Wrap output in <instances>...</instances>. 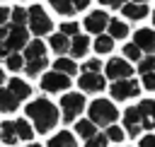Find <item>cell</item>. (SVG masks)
I'll return each mask as SVG.
<instances>
[{"mask_svg":"<svg viewBox=\"0 0 155 147\" xmlns=\"http://www.w3.org/2000/svg\"><path fill=\"white\" fill-rule=\"evenodd\" d=\"M27 116L34 120V133H48L58 123V108L44 96L27 104Z\"/></svg>","mask_w":155,"mask_h":147,"instance_id":"obj_1","label":"cell"},{"mask_svg":"<svg viewBox=\"0 0 155 147\" xmlns=\"http://www.w3.org/2000/svg\"><path fill=\"white\" fill-rule=\"evenodd\" d=\"M31 135H34V128H31L24 118L2 120V123H0V140H2L7 147H12V145L19 142V140H31Z\"/></svg>","mask_w":155,"mask_h":147,"instance_id":"obj_2","label":"cell"},{"mask_svg":"<svg viewBox=\"0 0 155 147\" xmlns=\"http://www.w3.org/2000/svg\"><path fill=\"white\" fill-rule=\"evenodd\" d=\"M24 70H27V75L31 77V75H39L46 65H48V58H46V46H44V41H31V43H27L24 46Z\"/></svg>","mask_w":155,"mask_h":147,"instance_id":"obj_3","label":"cell"},{"mask_svg":"<svg viewBox=\"0 0 155 147\" xmlns=\"http://www.w3.org/2000/svg\"><path fill=\"white\" fill-rule=\"evenodd\" d=\"M90 120L94 123V125H102V128H109V125H114V120L119 118V111H116V106L111 104V101H107V99H94L92 104H90Z\"/></svg>","mask_w":155,"mask_h":147,"instance_id":"obj_4","label":"cell"},{"mask_svg":"<svg viewBox=\"0 0 155 147\" xmlns=\"http://www.w3.org/2000/svg\"><path fill=\"white\" fill-rule=\"evenodd\" d=\"M61 108H63V120H65V123H73V120L85 111V96L78 94V92H68V94H63V99H61Z\"/></svg>","mask_w":155,"mask_h":147,"instance_id":"obj_5","label":"cell"},{"mask_svg":"<svg viewBox=\"0 0 155 147\" xmlns=\"http://www.w3.org/2000/svg\"><path fill=\"white\" fill-rule=\"evenodd\" d=\"M27 14H29V29H31V34H48L51 31V19H48V14L44 12V7L41 5H34V7H29L27 10Z\"/></svg>","mask_w":155,"mask_h":147,"instance_id":"obj_6","label":"cell"},{"mask_svg":"<svg viewBox=\"0 0 155 147\" xmlns=\"http://www.w3.org/2000/svg\"><path fill=\"white\" fill-rule=\"evenodd\" d=\"M111 96L116 101H126V99H133L140 94V84L136 80H119V82H111Z\"/></svg>","mask_w":155,"mask_h":147,"instance_id":"obj_7","label":"cell"},{"mask_svg":"<svg viewBox=\"0 0 155 147\" xmlns=\"http://www.w3.org/2000/svg\"><path fill=\"white\" fill-rule=\"evenodd\" d=\"M27 41H29L27 29H24V27H12V24H10V29H7V39L2 41V46H5L10 53H17L19 48L27 46Z\"/></svg>","mask_w":155,"mask_h":147,"instance_id":"obj_8","label":"cell"},{"mask_svg":"<svg viewBox=\"0 0 155 147\" xmlns=\"http://www.w3.org/2000/svg\"><path fill=\"white\" fill-rule=\"evenodd\" d=\"M104 72H107V77H109L111 82H119V80H131V75H133L131 65H128L124 58H111V60L107 63Z\"/></svg>","mask_w":155,"mask_h":147,"instance_id":"obj_9","label":"cell"},{"mask_svg":"<svg viewBox=\"0 0 155 147\" xmlns=\"http://www.w3.org/2000/svg\"><path fill=\"white\" fill-rule=\"evenodd\" d=\"M70 87V77L61 75V72H46L41 77V89L44 92H63Z\"/></svg>","mask_w":155,"mask_h":147,"instance_id":"obj_10","label":"cell"},{"mask_svg":"<svg viewBox=\"0 0 155 147\" xmlns=\"http://www.w3.org/2000/svg\"><path fill=\"white\" fill-rule=\"evenodd\" d=\"M78 84H80L82 92H102L107 87V80H104L102 72H82Z\"/></svg>","mask_w":155,"mask_h":147,"instance_id":"obj_11","label":"cell"},{"mask_svg":"<svg viewBox=\"0 0 155 147\" xmlns=\"http://www.w3.org/2000/svg\"><path fill=\"white\" fill-rule=\"evenodd\" d=\"M133 43L140 48V53H155V31L153 29H138L133 34Z\"/></svg>","mask_w":155,"mask_h":147,"instance_id":"obj_12","label":"cell"},{"mask_svg":"<svg viewBox=\"0 0 155 147\" xmlns=\"http://www.w3.org/2000/svg\"><path fill=\"white\" fill-rule=\"evenodd\" d=\"M136 108H138V113H140V125H143V130L155 128V101H153V99H143Z\"/></svg>","mask_w":155,"mask_h":147,"instance_id":"obj_13","label":"cell"},{"mask_svg":"<svg viewBox=\"0 0 155 147\" xmlns=\"http://www.w3.org/2000/svg\"><path fill=\"white\" fill-rule=\"evenodd\" d=\"M85 29H87L90 34H102V31L107 29V12H102V10L90 12V14L85 17Z\"/></svg>","mask_w":155,"mask_h":147,"instance_id":"obj_14","label":"cell"},{"mask_svg":"<svg viewBox=\"0 0 155 147\" xmlns=\"http://www.w3.org/2000/svg\"><path fill=\"white\" fill-rule=\"evenodd\" d=\"M124 125H126V133H128V135H138V133L143 130V125H140V113H138L136 106L126 108V113H124Z\"/></svg>","mask_w":155,"mask_h":147,"instance_id":"obj_15","label":"cell"},{"mask_svg":"<svg viewBox=\"0 0 155 147\" xmlns=\"http://www.w3.org/2000/svg\"><path fill=\"white\" fill-rule=\"evenodd\" d=\"M7 89H10L19 101L29 99V94H31V87H29L24 80H19V77H12V80H10V84H7Z\"/></svg>","mask_w":155,"mask_h":147,"instance_id":"obj_16","label":"cell"},{"mask_svg":"<svg viewBox=\"0 0 155 147\" xmlns=\"http://www.w3.org/2000/svg\"><path fill=\"white\" fill-rule=\"evenodd\" d=\"M75 133H78V137H82V140L87 142L90 137H94V135H97V125H94L90 118H82V120H78V123H75Z\"/></svg>","mask_w":155,"mask_h":147,"instance_id":"obj_17","label":"cell"},{"mask_svg":"<svg viewBox=\"0 0 155 147\" xmlns=\"http://www.w3.org/2000/svg\"><path fill=\"white\" fill-rule=\"evenodd\" d=\"M17 106H19V99L10 89H0V111L12 113V111H17Z\"/></svg>","mask_w":155,"mask_h":147,"instance_id":"obj_18","label":"cell"},{"mask_svg":"<svg viewBox=\"0 0 155 147\" xmlns=\"http://www.w3.org/2000/svg\"><path fill=\"white\" fill-rule=\"evenodd\" d=\"M48 147H78V142H75V135H73V133L61 130L58 135H53V137L48 140Z\"/></svg>","mask_w":155,"mask_h":147,"instance_id":"obj_19","label":"cell"},{"mask_svg":"<svg viewBox=\"0 0 155 147\" xmlns=\"http://www.w3.org/2000/svg\"><path fill=\"white\" fill-rule=\"evenodd\" d=\"M87 46H90L87 36H85V34H78V36H73V41H70V53H73L75 58H82V55H87Z\"/></svg>","mask_w":155,"mask_h":147,"instance_id":"obj_20","label":"cell"},{"mask_svg":"<svg viewBox=\"0 0 155 147\" xmlns=\"http://www.w3.org/2000/svg\"><path fill=\"white\" fill-rule=\"evenodd\" d=\"M121 12L128 17V19H143L148 14V5H136V2H126L121 7Z\"/></svg>","mask_w":155,"mask_h":147,"instance_id":"obj_21","label":"cell"},{"mask_svg":"<svg viewBox=\"0 0 155 147\" xmlns=\"http://www.w3.org/2000/svg\"><path fill=\"white\" fill-rule=\"evenodd\" d=\"M53 67H56V72H61V75H65V77H70L75 70H78V65H75V60L73 58H58L56 63H53Z\"/></svg>","mask_w":155,"mask_h":147,"instance_id":"obj_22","label":"cell"},{"mask_svg":"<svg viewBox=\"0 0 155 147\" xmlns=\"http://www.w3.org/2000/svg\"><path fill=\"white\" fill-rule=\"evenodd\" d=\"M48 43H51L53 53H68V51H70V41H68V36H63V34H53V36L48 39Z\"/></svg>","mask_w":155,"mask_h":147,"instance_id":"obj_23","label":"cell"},{"mask_svg":"<svg viewBox=\"0 0 155 147\" xmlns=\"http://www.w3.org/2000/svg\"><path fill=\"white\" fill-rule=\"evenodd\" d=\"M126 34H128L126 22H121V19H111L109 22V36L111 39H126Z\"/></svg>","mask_w":155,"mask_h":147,"instance_id":"obj_24","label":"cell"},{"mask_svg":"<svg viewBox=\"0 0 155 147\" xmlns=\"http://www.w3.org/2000/svg\"><path fill=\"white\" fill-rule=\"evenodd\" d=\"M27 19H29V14H27L24 7H15V10H10V24H12V27H24Z\"/></svg>","mask_w":155,"mask_h":147,"instance_id":"obj_25","label":"cell"},{"mask_svg":"<svg viewBox=\"0 0 155 147\" xmlns=\"http://www.w3.org/2000/svg\"><path fill=\"white\" fill-rule=\"evenodd\" d=\"M48 5L58 12V14H73L75 12V7H73V0H48Z\"/></svg>","mask_w":155,"mask_h":147,"instance_id":"obj_26","label":"cell"},{"mask_svg":"<svg viewBox=\"0 0 155 147\" xmlns=\"http://www.w3.org/2000/svg\"><path fill=\"white\" fill-rule=\"evenodd\" d=\"M111 48H114V39L111 36H104V34L97 36V41H94V51L97 53L104 55V53H111Z\"/></svg>","mask_w":155,"mask_h":147,"instance_id":"obj_27","label":"cell"},{"mask_svg":"<svg viewBox=\"0 0 155 147\" xmlns=\"http://www.w3.org/2000/svg\"><path fill=\"white\" fill-rule=\"evenodd\" d=\"M5 65H7L10 72H19V70L24 67V58H22L19 53H10V55L5 58Z\"/></svg>","mask_w":155,"mask_h":147,"instance_id":"obj_28","label":"cell"},{"mask_svg":"<svg viewBox=\"0 0 155 147\" xmlns=\"http://www.w3.org/2000/svg\"><path fill=\"white\" fill-rule=\"evenodd\" d=\"M138 72L145 75V72H155V55H145L138 60Z\"/></svg>","mask_w":155,"mask_h":147,"instance_id":"obj_29","label":"cell"},{"mask_svg":"<svg viewBox=\"0 0 155 147\" xmlns=\"http://www.w3.org/2000/svg\"><path fill=\"white\" fill-rule=\"evenodd\" d=\"M124 53H126L128 60H140V58H143V53H140V48H138L136 43H126V46H124Z\"/></svg>","mask_w":155,"mask_h":147,"instance_id":"obj_30","label":"cell"},{"mask_svg":"<svg viewBox=\"0 0 155 147\" xmlns=\"http://www.w3.org/2000/svg\"><path fill=\"white\" fill-rule=\"evenodd\" d=\"M104 135H107V140H111V142H121V140H124V130H121L119 125H109Z\"/></svg>","mask_w":155,"mask_h":147,"instance_id":"obj_31","label":"cell"},{"mask_svg":"<svg viewBox=\"0 0 155 147\" xmlns=\"http://www.w3.org/2000/svg\"><path fill=\"white\" fill-rule=\"evenodd\" d=\"M107 142H109L107 135H104V133H97L94 137H90V140L85 142V147H107Z\"/></svg>","mask_w":155,"mask_h":147,"instance_id":"obj_32","label":"cell"},{"mask_svg":"<svg viewBox=\"0 0 155 147\" xmlns=\"http://www.w3.org/2000/svg\"><path fill=\"white\" fill-rule=\"evenodd\" d=\"M78 31H80V27L75 22H63L61 24V34L63 36H78Z\"/></svg>","mask_w":155,"mask_h":147,"instance_id":"obj_33","label":"cell"},{"mask_svg":"<svg viewBox=\"0 0 155 147\" xmlns=\"http://www.w3.org/2000/svg\"><path fill=\"white\" fill-rule=\"evenodd\" d=\"M99 70H102V60L99 58H92V60H87L82 65V72H99Z\"/></svg>","mask_w":155,"mask_h":147,"instance_id":"obj_34","label":"cell"},{"mask_svg":"<svg viewBox=\"0 0 155 147\" xmlns=\"http://www.w3.org/2000/svg\"><path fill=\"white\" fill-rule=\"evenodd\" d=\"M143 87L150 89V92H155V72H145L143 75Z\"/></svg>","mask_w":155,"mask_h":147,"instance_id":"obj_35","label":"cell"},{"mask_svg":"<svg viewBox=\"0 0 155 147\" xmlns=\"http://www.w3.org/2000/svg\"><path fill=\"white\" fill-rule=\"evenodd\" d=\"M10 22V7H0V27H7Z\"/></svg>","mask_w":155,"mask_h":147,"instance_id":"obj_36","label":"cell"},{"mask_svg":"<svg viewBox=\"0 0 155 147\" xmlns=\"http://www.w3.org/2000/svg\"><path fill=\"white\" fill-rule=\"evenodd\" d=\"M99 2H102V5H107V7H114V10L126 5V0H99Z\"/></svg>","mask_w":155,"mask_h":147,"instance_id":"obj_37","label":"cell"},{"mask_svg":"<svg viewBox=\"0 0 155 147\" xmlns=\"http://www.w3.org/2000/svg\"><path fill=\"white\" fill-rule=\"evenodd\" d=\"M140 147H155V135H145V137H140Z\"/></svg>","mask_w":155,"mask_h":147,"instance_id":"obj_38","label":"cell"},{"mask_svg":"<svg viewBox=\"0 0 155 147\" xmlns=\"http://www.w3.org/2000/svg\"><path fill=\"white\" fill-rule=\"evenodd\" d=\"M87 5H90V0H73V7L75 10H85Z\"/></svg>","mask_w":155,"mask_h":147,"instance_id":"obj_39","label":"cell"},{"mask_svg":"<svg viewBox=\"0 0 155 147\" xmlns=\"http://www.w3.org/2000/svg\"><path fill=\"white\" fill-rule=\"evenodd\" d=\"M7 29H10V27H0V43L7 39Z\"/></svg>","mask_w":155,"mask_h":147,"instance_id":"obj_40","label":"cell"},{"mask_svg":"<svg viewBox=\"0 0 155 147\" xmlns=\"http://www.w3.org/2000/svg\"><path fill=\"white\" fill-rule=\"evenodd\" d=\"M7 55H10V51H7V48L0 43V58H7Z\"/></svg>","mask_w":155,"mask_h":147,"instance_id":"obj_41","label":"cell"},{"mask_svg":"<svg viewBox=\"0 0 155 147\" xmlns=\"http://www.w3.org/2000/svg\"><path fill=\"white\" fill-rule=\"evenodd\" d=\"M128 2H136V5H148V0H128Z\"/></svg>","mask_w":155,"mask_h":147,"instance_id":"obj_42","label":"cell"},{"mask_svg":"<svg viewBox=\"0 0 155 147\" xmlns=\"http://www.w3.org/2000/svg\"><path fill=\"white\" fill-rule=\"evenodd\" d=\"M2 82H5V72H2V67H0V89H2Z\"/></svg>","mask_w":155,"mask_h":147,"instance_id":"obj_43","label":"cell"},{"mask_svg":"<svg viewBox=\"0 0 155 147\" xmlns=\"http://www.w3.org/2000/svg\"><path fill=\"white\" fill-rule=\"evenodd\" d=\"M27 147H41V145H27Z\"/></svg>","mask_w":155,"mask_h":147,"instance_id":"obj_44","label":"cell"},{"mask_svg":"<svg viewBox=\"0 0 155 147\" xmlns=\"http://www.w3.org/2000/svg\"><path fill=\"white\" fill-rule=\"evenodd\" d=\"M153 24H155V12H153Z\"/></svg>","mask_w":155,"mask_h":147,"instance_id":"obj_45","label":"cell"}]
</instances>
